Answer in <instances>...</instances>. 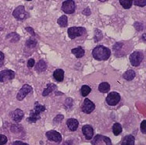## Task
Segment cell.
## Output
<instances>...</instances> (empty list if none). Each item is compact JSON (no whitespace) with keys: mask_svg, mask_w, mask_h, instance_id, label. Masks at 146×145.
I'll use <instances>...</instances> for the list:
<instances>
[{"mask_svg":"<svg viewBox=\"0 0 146 145\" xmlns=\"http://www.w3.org/2000/svg\"><path fill=\"white\" fill-rule=\"evenodd\" d=\"M110 55L111 52L110 48L103 45H98L92 51L93 58L98 61L107 60L110 57Z\"/></svg>","mask_w":146,"mask_h":145,"instance_id":"6da1fadb","label":"cell"},{"mask_svg":"<svg viewBox=\"0 0 146 145\" xmlns=\"http://www.w3.org/2000/svg\"><path fill=\"white\" fill-rule=\"evenodd\" d=\"M45 106L40 105L38 102L35 103V106L34 107L31 111L30 112V116L27 119V122H29L31 123H35L36 122L39 120L41 119V113L45 111Z\"/></svg>","mask_w":146,"mask_h":145,"instance_id":"7a4b0ae2","label":"cell"},{"mask_svg":"<svg viewBox=\"0 0 146 145\" xmlns=\"http://www.w3.org/2000/svg\"><path fill=\"white\" fill-rule=\"evenodd\" d=\"M13 17L16 18L18 21H24L27 20V18H29L30 15L29 13L25 11V8L24 6H19L16 8L13 12Z\"/></svg>","mask_w":146,"mask_h":145,"instance_id":"3957f363","label":"cell"},{"mask_svg":"<svg viewBox=\"0 0 146 145\" xmlns=\"http://www.w3.org/2000/svg\"><path fill=\"white\" fill-rule=\"evenodd\" d=\"M69 38L70 39H74L77 37H80L86 33V29L82 27H72L68 28L67 30Z\"/></svg>","mask_w":146,"mask_h":145,"instance_id":"277c9868","label":"cell"},{"mask_svg":"<svg viewBox=\"0 0 146 145\" xmlns=\"http://www.w3.org/2000/svg\"><path fill=\"white\" fill-rule=\"evenodd\" d=\"M144 59V54L141 52H134L130 56V62L134 66H138Z\"/></svg>","mask_w":146,"mask_h":145,"instance_id":"5b68a950","label":"cell"},{"mask_svg":"<svg viewBox=\"0 0 146 145\" xmlns=\"http://www.w3.org/2000/svg\"><path fill=\"white\" fill-rule=\"evenodd\" d=\"M75 6L74 1L73 0H66L64 1L62 4V10L66 14H72L75 11Z\"/></svg>","mask_w":146,"mask_h":145,"instance_id":"8992f818","label":"cell"},{"mask_svg":"<svg viewBox=\"0 0 146 145\" xmlns=\"http://www.w3.org/2000/svg\"><path fill=\"white\" fill-rule=\"evenodd\" d=\"M106 103L110 106H115L120 101V95L117 92H110L106 97Z\"/></svg>","mask_w":146,"mask_h":145,"instance_id":"52a82bcc","label":"cell"},{"mask_svg":"<svg viewBox=\"0 0 146 145\" xmlns=\"http://www.w3.org/2000/svg\"><path fill=\"white\" fill-rule=\"evenodd\" d=\"M15 72L11 70H4L0 72V82L6 83L8 80H13L15 77Z\"/></svg>","mask_w":146,"mask_h":145,"instance_id":"ba28073f","label":"cell"},{"mask_svg":"<svg viewBox=\"0 0 146 145\" xmlns=\"http://www.w3.org/2000/svg\"><path fill=\"white\" fill-rule=\"evenodd\" d=\"M96 109V105L93 103L92 101H91L88 98H85L84 101L82 106H81V110L82 112L86 114H90L92 113Z\"/></svg>","mask_w":146,"mask_h":145,"instance_id":"9c48e42d","label":"cell"},{"mask_svg":"<svg viewBox=\"0 0 146 145\" xmlns=\"http://www.w3.org/2000/svg\"><path fill=\"white\" fill-rule=\"evenodd\" d=\"M33 88L32 87L28 85V84H24V86L21 87V89L19 91L17 95V99L18 101H22L24 100V98L27 96L29 93L32 92Z\"/></svg>","mask_w":146,"mask_h":145,"instance_id":"30bf717a","label":"cell"},{"mask_svg":"<svg viewBox=\"0 0 146 145\" xmlns=\"http://www.w3.org/2000/svg\"><path fill=\"white\" fill-rule=\"evenodd\" d=\"M45 136L48 138V140H50V141L60 143L61 140H62V136H61V134L56 130L48 131V132L45 133Z\"/></svg>","mask_w":146,"mask_h":145,"instance_id":"8fae6325","label":"cell"},{"mask_svg":"<svg viewBox=\"0 0 146 145\" xmlns=\"http://www.w3.org/2000/svg\"><path fill=\"white\" fill-rule=\"evenodd\" d=\"M82 132L84 135L85 136L87 140H91L92 138L93 134H94V130L92 126L90 125H84L82 127Z\"/></svg>","mask_w":146,"mask_h":145,"instance_id":"7c38bea8","label":"cell"},{"mask_svg":"<svg viewBox=\"0 0 146 145\" xmlns=\"http://www.w3.org/2000/svg\"><path fill=\"white\" fill-rule=\"evenodd\" d=\"M24 113L23 110L20 109H15L12 113H11V117H12L13 120L15 121L16 122H19L22 120V119L24 117Z\"/></svg>","mask_w":146,"mask_h":145,"instance_id":"4fadbf2b","label":"cell"},{"mask_svg":"<svg viewBox=\"0 0 146 145\" xmlns=\"http://www.w3.org/2000/svg\"><path fill=\"white\" fill-rule=\"evenodd\" d=\"M66 125H67V127L70 130L75 131L78 130L79 122L76 119H69L66 121Z\"/></svg>","mask_w":146,"mask_h":145,"instance_id":"5bb4252c","label":"cell"},{"mask_svg":"<svg viewBox=\"0 0 146 145\" xmlns=\"http://www.w3.org/2000/svg\"><path fill=\"white\" fill-rule=\"evenodd\" d=\"M100 140H103L106 145H112V142H111L110 138H109L107 136H102V135H97V136H95V138L93 139V140L92 141V144H96L98 142H99Z\"/></svg>","mask_w":146,"mask_h":145,"instance_id":"9a60e30c","label":"cell"},{"mask_svg":"<svg viewBox=\"0 0 146 145\" xmlns=\"http://www.w3.org/2000/svg\"><path fill=\"white\" fill-rule=\"evenodd\" d=\"M53 77L58 82H62L64 79V70L62 69H57L53 73Z\"/></svg>","mask_w":146,"mask_h":145,"instance_id":"2e32d148","label":"cell"},{"mask_svg":"<svg viewBox=\"0 0 146 145\" xmlns=\"http://www.w3.org/2000/svg\"><path fill=\"white\" fill-rule=\"evenodd\" d=\"M71 53L74 54L76 56V58L81 59V58H82L84 56L85 51H84V49L82 47H77L71 49Z\"/></svg>","mask_w":146,"mask_h":145,"instance_id":"e0dca14e","label":"cell"},{"mask_svg":"<svg viewBox=\"0 0 146 145\" xmlns=\"http://www.w3.org/2000/svg\"><path fill=\"white\" fill-rule=\"evenodd\" d=\"M57 89V86L56 84H54V83H48L47 84V87H46V88L44 89V91L42 92V96H48L50 93H52L54 91H56Z\"/></svg>","mask_w":146,"mask_h":145,"instance_id":"ac0fdd59","label":"cell"},{"mask_svg":"<svg viewBox=\"0 0 146 145\" xmlns=\"http://www.w3.org/2000/svg\"><path fill=\"white\" fill-rule=\"evenodd\" d=\"M135 139L134 136L132 135H127L123 138L120 145H134Z\"/></svg>","mask_w":146,"mask_h":145,"instance_id":"d6986e66","label":"cell"},{"mask_svg":"<svg viewBox=\"0 0 146 145\" xmlns=\"http://www.w3.org/2000/svg\"><path fill=\"white\" fill-rule=\"evenodd\" d=\"M6 39L9 40V42H12V43H15L21 39V36L19 35L17 32H11L6 35Z\"/></svg>","mask_w":146,"mask_h":145,"instance_id":"ffe728a7","label":"cell"},{"mask_svg":"<svg viewBox=\"0 0 146 145\" xmlns=\"http://www.w3.org/2000/svg\"><path fill=\"white\" fill-rule=\"evenodd\" d=\"M135 76H136V73H135V72H134V70H129L126 71L123 74V79L126 80H127V81H131V80H134Z\"/></svg>","mask_w":146,"mask_h":145,"instance_id":"44dd1931","label":"cell"},{"mask_svg":"<svg viewBox=\"0 0 146 145\" xmlns=\"http://www.w3.org/2000/svg\"><path fill=\"white\" fill-rule=\"evenodd\" d=\"M35 69L38 72H44L47 69V64L44 60H39L36 64Z\"/></svg>","mask_w":146,"mask_h":145,"instance_id":"7402d4cb","label":"cell"},{"mask_svg":"<svg viewBox=\"0 0 146 145\" xmlns=\"http://www.w3.org/2000/svg\"><path fill=\"white\" fill-rule=\"evenodd\" d=\"M110 90V85L107 82H102L98 86V91L101 93H107Z\"/></svg>","mask_w":146,"mask_h":145,"instance_id":"603a6c76","label":"cell"},{"mask_svg":"<svg viewBox=\"0 0 146 145\" xmlns=\"http://www.w3.org/2000/svg\"><path fill=\"white\" fill-rule=\"evenodd\" d=\"M57 23H58V24H59L61 27H66L67 24H68V19H67V17H66V15L61 16V17L58 19Z\"/></svg>","mask_w":146,"mask_h":145,"instance_id":"cb8c5ba5","label":"cell"},{"mask_svg":"<svg viewBox=\"0 0 146 145\" xmlns=\"http://www.w3.org/2000/svg\"><path fill=\"white\" fill-rule=\"evenodd\" d=\"M37 44H38L37 40L34 37H31L26 41L25 45H26V47L29 48H34L36 47Z\"/></svg>","mask_w":146,"mask_h":145,"instance_id":"d4e9b609","label":"cell"},{"mask_svg":"<svg viewBox=\"0 0 146 145\" xmlns=\"http://www.w3.org/2000/svg\"><path fill=\"white\" fill-rule=\"evenodd\" d=\"M122 126L119 124V123H114L113 126V133L115 136H118L119 135L121 132H122Z\"/></svg>","mask_w":146,"mask_h":145,"instance_id":"484cf974","label":"cell"},{"mask_svg":"<svg viewBox=\"0 0 146 145\" xmlns=\"http://www.w3.org/2000/svg\"><path fill=\"white\" fill-rule=\"evenodd\" d=\"M119 3L124 9H128L133 5V1L132 0H119Z\"/></svg>","mask_w":146,"mask_h":145,"instance_id":"4316f807","label":"cell"},{"mask_svg":"<svg viewBox=\"0 0 146 145\" xmlns=\"http://www.w3.org/2000/svg\"><path fill=\"white\" fill-rule=\"evenodd\" d=\"M91 91H92V88L89 86H88V85H83V86L81 87V95L83 97H86L87 95H88V94Z\"/></svg>","mask_w":146,"mask_h":145,"instance_id":"83f0119b","label":"cell"},{"mask_svg":"<svg viewBox=\"0 0 146 145\" xmlns=\"http://www.w3.org/2000/svg\"><path fill=\"white\" fill-rule=\"evenodd\" d=\"M102 32L100 30L96 29L95 30V35H94V39H95V42H98L99 41H101L102 39Z\"/></svg>","mask_w":146,"mask_h":145,"instance_id":"f1b7e54d","label":"cell"},{"mask_svg":"<svg viewBox=\"0 0 146 145\" xmlns=\"http://www.w3.org/2000/svg\"><path fill=\"white\" fill-rule=\"evenodd\" d=\"M133 3L135 6L144 7L146 6V0H134L133 1Z\"/></svg>","mask_w":146,"mask_h":145,"instance_id":"f546056e","label":"cell"},{"mask_svg":"<svg viewBox=\"0 0 146 145\" xmlns=\"http://www.w3.org/2000/svg\"><path fill=\"white\" fill-rule=\"evenodd\" d=\"M134 27L137 31H141L144 29V25L142 23H140V22H135L134 24Z\"/></svg>","mask_w":146,"mask_h":145,"instance_id":"4dcf8cb0","label":"cell"},{"mask_svg":"<svg viewBox=\"0 0 146 145\" xmlns=\"http://www.w3.org/2000/svg\"><path fill=\"white\" fill-rule=\"evenodd\" d=\"M7 137L5 135L0 134V145H5L7 143Z\"/></svg>","mask_w":146,"mask_h":145,"instance_id":"1f68e13d","label":"cell"},{"mask_svg":"<svg viewBox=\"0 0 146 145\" xmlns=\"http://www.w3.org/2000/svg\"><path fill=\"white\" fill-rule=\"evenodd\" d=\"M141 131L145 134L146 133V120H143L141 123Z\"/></svg>","mask_w":146,"mask_h":145,"instance_id":"d6a6232c","label":"cell"},{"mask_svg":"<svg viewBox=\"0 0 146 145\" xmlns=\"http://www.w3.org/2000/svg\"><path fill=\"white\" fill-rule=\"evenodd\" d=\"M63 118H64V116H63V115L59 114V115H57V116L54 118L53 121L55 122H60L63 120Z\"/></svg>","mask_w":146,"mask_h":145,"instance_id":"836d02e7","label":"cell"},{"mask_svg":"<svg viewBox=\"0 0 146 145\" xmlns=\"http://www.w3.org/2000/svg\"><path fill=\"white\" fill-rule=\"evenodd\" d=\"M123 46V43L121 42H116V44L113 45V49L115 51H119Z\"/></svg>","mask_w":146,"mask_h":145,"instance_id":"e575fe53","label":"cell"},{"mask_svg":"<svg viewBox=\"0 0 146 145\" xmlns=\"http://www.w3.org/2000/svg\"><path fill=\"white\" fill-rule=\"evenodd\" d=\"M35 59H30L27 61V65L29 68H32L33 66H35Z\"/></svg>","mask_w":146,"mask_h":145,"instance_id":"d590c367","label":"cell"},{"mask_svg":"<svg viewBox=\"0 0 146 145\" xmlns=\"http://www.w3.org/2000/svg\"><path fill=\"white\" fill-rule=\"evenodd\" d=\"M25 30H26L28 33H30L31 34V36H33V37H35V36L36 35L35 30H34V29H33L31 27H27L25 28Z\"/></svg>","mask_w":146,"mask_h":145,"instance_id":"8d00e7d4","label":"cell"},{"mask_svg":"<svg viewBox=\"0 0 146 145\" xmlns=\"http://www.w3.org/2000/svg\"><path fill=\"white\" fill-rule=\"evenodd\" d=\"M4 59H5V56L4 54L0 51V67H2L4 65Z\"/></svg>","mask_w":146,"mask_h":145,"instance_id":"74e56055","label":"cell"},{"mask_svg":"<svg viewBox=\"0 0 146 145\" xmlns=\"http://www.w3.org/2000/svg\"><path fill=\"white\" fill-rule=\"evenodd\" d=\"M65 105H68V108H70L72 107V105H73V99L72 98H66V100L65 101Z\"/></svg>","mask_w":146,"mask_h":145,"instance_id":"f35d334b","label":"cell"},{"mask_svg":"<svg viewBox=\"0 0 146 145\" xmlns=\"http://www.w3.org/2000/svg\"><path fill=\"white\" fill-rule=\"evenodd\" d=\"M82 13L84 15H85V16H89V15H91V10H90L89 7H87V8L84 9L83 11H82Z\"/></svg>","mask_w":146,"mask_h":145,"instance_id":"ab89813d","label":"cell"},{"mask_svg":"<svg viewBox=\"0 0 146 145\" xmlns=\"http://www.w3.org/2000/svg\"><path fill=\"white\" fill-rule=\"evenodd\" d=\"M13 145H29L28 144H26V143L22 142V141H20V140H16L13 143Z\"/></svg>","mask_w":146,"mask_h":145,"instance_id":"60d3db41","label":"cell"},{"mask_svg":"<svg viewBox=\"0 0 146 145\" xmlns=\"http://www.w3.org/2000/svg\"><path fill=\"white\" fill-rule=\"evenodd\" d=\"M145 36H146V34H145V33H144L143 34H142V40H143L144 42H145V41H146Z\"/></svg>","mask_w":146,"mask_h":145,"instance_id":"b9f144b4","label":"cell"},{"mask_svg":"<svg viewBox=\"0 0 146 145\" xmlns=\"http://www.w3.org/2000/svg\"><path fill=\"white\" fill-rule=\"evenodd\" d=\"M99 2H102H102H106V0H99Z\"/></svg>","mask_w":146,"mask_h":145,"instance_id":"7bdbcfd3","label":"cell"},{"mask_svg":"<svg viewBox=\"0 0 146 145\" xmlns=\"http://www.w3.org/2000/svg\"><path fill=\"white\" fill-rule=\"evenodd\" d=\"M3 30V27H0V31H2V30Z\"/></svg>","mask_w":146,"mask_h":145,"instance_id":"ee69618b","label":"cell"}]
</instances>
